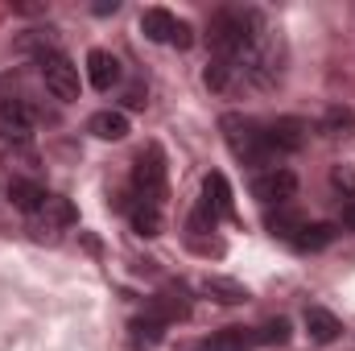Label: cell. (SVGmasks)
<instances>
[{"instance_id":"obj_1","label":"cell","mask_w":355,"mask_h":351,"mask_svg":"<svg viewBox=\"0 0 355 351\" xmlns=\"http://www.w3.org/2000/svg\"><path fill=\"white\" fill-rule=\"evenodd\" d=\"M265 29V17L257 8H244V4H232V8H219L211 17V54L215 58H236L240 50H248L252 42H261Z\"/></svg>"},{"instance_id":"obj_2","label":"cell","mask_w":355,"mask_h":351,"mask_svg":"<svg viewBox=\"0 0 355 351\" xmlns=\"http://www.w3.org/2000/svg\"><path fill=\"white\" fill-rule=\"evenodd\" d=\"M219 132H223L227 149H232L240 162H248V166H261V162L272 157L268 137H265V124L252 120V116H244V112H227V116L219 120Z\"/></svg>"},{"instance_id":"obj_3","label":"cell","mask_w":355,"mask_h":351,"mask_svg":"<svg viewBox=\"0 0 355 351\" xmlns=\"http://www.w3.org/2000/svg\"><path fill=\"white\" fill-rule=\"evenodd\" d=\"M37 71H42V83L46 91L54 95V99H62V103H75L79 99V67L62 54V50H37Z\"/></svg>"},{"instance_id":"obj_4","label":"cell","mask_w":355,"mask_h":351,"mask_svg":"<svg viewBox=\"0 0 355 351\" xmlns=\"http://www.w3.org/2000/svg\"><path fill=\"white\" fill-rule=\"evenodd\" d=\"M132 190H137V203H149V207H162L166 203V157L157 145H149L137 166H132Z\"/></svg>"},{"instance_id":"obj_5","label":"cell","mask_w":355,"mask_h":351,"mask_svg":"<svg viewBox=\"0 0 355 351\" xmlns=\"http://www.w3.org/2000/svg\"><path fill=\"white\" fill-rule=\"evenodd\" d=\"M141 29L149 42H162V46H178V50H190L194 46V33L186 21H178L170 8H145L141 12Z\"/></svg>"},{"instance_id":"obj_6","label":"cell","mask_w":355,"mask_h":351,"mask_svg":"<svg viewBox=\"0 0 355 351\" xmlns=\"http://www.w3.org/2000/svg\"><path fill=\"white\" fill-rule=\"evenodd\" d=\"M297 194V174L285 166H268L252 178V198L265 207H289V198Z\"/></svg>"},{"instance_id":"obj_7","label":"cell","mask_w":355,"mask_h":351,"mask_svg":"<svg viewBox=\"0 0 355 351\" xmlns=\"http://www.w3.org/2000/svg\"><path fill=\"white\" fill-rule=\"evenodd\" d=\"M33 137V112L21 95H0V141L25 145Z\"/></svg>"},{"instance_id":"obj_8","label":"cell","mask_w":355,"mask_h":351,"mask_svg":"<svg viewBox=\"0 0 355 351\" xmlns=\"http://www.w3.org/2000/svg\"><path fill=\"white\" fill-rule=\"evenodd\" d=\"M265 137H268L272 157H277V153H293V149L306 145V124H302L297 116H277V120L265 124Z\"/></svg>"},{"instance_id":"obj_9","label":"cell","mask_w":355,"mask_h":351,"mask_svg":"<svg viewBox=\"0 0 355 351\" xmlns=\"http://www.w3.org/2000/svg\"><path fill=\"white\" fill-rule=\"evenodd\" d=\"M211 219H232V186L223 174H207L202 178V203H198Z\"/></svg>"},{"instance_id":"obj_10","label":"cell","mask_w":355,"mask_h":351,"mask_svg":"<svg viewBox=\"0 0 355 351\" xmlns=\"http://www.w3.org/2000/svg\"><path fill=\"white\" fill-rule=\"evenodd\" d=\"M46 186L42 182H33V178H12L8 182V203L17 207V211H25V215H37L42 207H46Z\"/></svg>"},{"instance_id":"obj_11","label":"cell","mask_w":355,"mask_h":351,"mask_svg":"<svg viewBox=\"0 0 355 351\" xmlns=\"http://www.w3.org/2000/svg\"><path fill=\"white\" fill-rule=\"evenodd\" d=\"M302 323H306V335H310L314 343H335V339L343 335V323H339L331 310H322V306H306Z\"/></svg>"},{"instance_id":"obj_12","label":"cell","mask_w":355,"mask_h":351,"mask_svg":"<svg viewBox=\"0 0 355 351\" xmlns=\"http://www.w3.org/2000/svg\"><path fill=\"white\" fill-rule=\"evenodd\" d=\"M87 79L95 91H112L120 83V62H116V54H107V50H91L87 54Z\"/></svg>"},{"instance_id":"obj_13","label":"cell","mask_w":355,"mask_h":351,"mask_svg":"<svg viewBox=\"0 0 355 351\" xmlns=\"http://www.w3.org/2000/svg\"><path fill=\"white\" fill-rule=\"evenodd\" d=\"M252 348H257V331H248V327H227V331L194 343V351H252Z\"/></svg>"},{"instance_id":"obj_14","label":"cell","mask_w":355,"mask_h":351,"mask_svg":"<svg viewBox=\"0 0 355 351\" xmlns=\"http://www.w3.org/2000/svg\"><path fill=\"white\" fill-rule=\"evenodd\" d=\"M33 219H37V232H62V228H71V223H75V207H71L67 198L50 194V198H46V207H42Z\"/></svg>"},{"instance_id":"obj_15","label":"cell","mask_w":355,"mask_h":351,"mask_svg":"<svg viewBox=\"0 0 355 351\" xmlns=\"http://www.w3.org/2000/svg\"><path fill=\"white\" fill-rule=\"evenodd\" d=\"M198 289L207 293V298H215L219 306H240V302H248V289L240 285V281H232V277H202L198 281Z\"/></svg>"},{"instance_id":"obj_16","label":"cell","mask_w":355,"mask_h":351,"mask_svg":"<svg viewBox=\"0 0 355 351\" xmlns=\"http://www.w3.org/2000/svg\"><path fill=\"white\" fill-rule=\"evenodd\" d=\"M87 132H95L99 141H124L128 137V116L124 112H95L87 120Z\"/></svg>"},{"instance_id":"obj_17","label":"cell","mask_w":355,"mask_h":351,"mask_svg":"<svg viewBox=\"0 0 355 351\" xmlns=\"http://www.w3.org/2000/svg\"><path fill=\"white\" fill-rule=\"evenodd\" d=\"M331 240H335V228H327V223H314V228L302 223V232L293 236V244H297L302 252H318V248H327Z\"/></svg>"},{"instance_id":"obj_18","label":"cell","mask_w":355,"mask_h":351,"mask_svg":"<svg viewBox=\"0 0 355 351\" xmlns=\"http://www.w3.org/2000/svg\"><path fill=\"white\" fill-rule=\"evenodd\" d=\"M132 228H137L141 236H157V232H162V207L137 203V207H132Z\"/></svg>"},{"instance_id":"obj_19","label":"cell","mask_w":355,"mask_h":351,"mask_svg":"<svg viewBox=\"0 0 355 351\" xmlns=\"http://www.w3.org/2000/svg\"><path fill=\"white\" fill-rule=\"evenodd\" d=\"M331 182H335V190H339L347 203H355V166H347V162L331 166Z\"/></svg>"},{"instance_id":"obj_20","label":"cell","mask_w":355,"mask_h":351,"mask_svg":"<svg viewBox=\"0 0 355 351\" xmlns=\"http://www.w3.org/2000/svg\"><path fill=\"white\" fill-rule=\"evenodd\" d=\"M257 343H289V318H272V323H265L261 331H257Z\"/></svg>"},{"instance_id":"obj_21","label":"cell","mask_w":355,"mask_h":351,"mask_svg":"<svg viewBox=\"0 0 355 351\" xmlns=\"http://www.w3.org/2000/svg\"><path fill=\"white\" fill-rule=\"evenodd\" d=\"M339 128H355V116L347 108H331L327 112V132H339Z\"/></svg>"}]
</instances>
